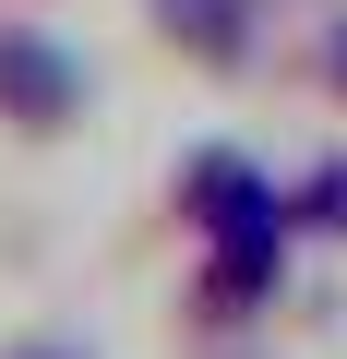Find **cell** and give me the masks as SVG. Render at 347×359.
Returning <instances> with one entry per match:
<instances>
[{
  "label": "cell",
  "mask_w": 347,
  "mask_h": 359,
  "mask_svg": "<svg viewBox=\"0 0 347 359\" xmlns=\"http://www.w3.org/2000/svg\"><path fill=\"white\" fill-rule=\"evenodd\" d=\"M275 13H287V0H144V36H156V60H180L192 84H252L264 48H275Z\"/></svg>",
  "instance_id": "obj_3"
},
{
  "label": "cell",
  "mask_w": 347,
  "mask_h": 359,
  "mask_svg": "<svg viewBox=\"0 0 347 359\" xmlns=\"http://www.w3.org/2000/svg\"><path fill=\"white\" fill-rule=\"evenodd\" d=\"M168 228H180V240L287 228V180H275L240 132H204V144H180V168H168Z\"/></svg>",
  "instance_id": "obj_2"
},
{
  "label": "cell",
  "mask_w": 347,
  "mask_h": 359,
  "mask_svg": "<svg viewBox=\"0 0 347 359\" xmlns=\"http://www.w3.org/2000/svg\"><path fill=\"white\" fill-rule=\"evenodd\" d=\"M299 84H311L323 108H347V0H335V13H311V48H299Z\"/></svg>",
  "instance_id": "obj_5"
},
{
  "label": "cell",
  "mask_w": 347,
  "mask_h": 359,
  "mask_svg": "<svg viewBox=\"0 0 347 359\" xmlns=\"http://www.w3.org/2000/svg\"><path fill=\"white\" fill-rule=\"evenodd\" d=\"M0 359H96V335H72V323H25V335H0Z\"/></svg>",
  "instance_id": "obj_6"
},
{
  "label": "cell",
  "mask_w": 347,
  "mask_h": 359,
  "mask_svg": "<svg viewBox=\"0 0 347 359\" xmlns=\"http://www.w3.org/2000/svg\"><path fill=\"white\" fill-rule=\"evenodd\" d=\"M287 228H299V252H347V144L287 168Z\"/></svg>",
  "instance_id": "obj_4"
},
{
  "label": "cell",
  "mask_w": 347,
  "mask_h": 359,
  "mask_svg": "<svg viewBox=\"0 0 347 359\" xmlns=\"http://www.w3.org/2000/svg\"><path fill=\"white\" fill-rule=\"evenodd\" d=\"M96 120V60L60 36V25H36V13H0V144H72Z\"/></svg>",
  "instance_id": "obj_1"
}]
</instances>
